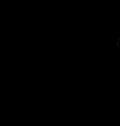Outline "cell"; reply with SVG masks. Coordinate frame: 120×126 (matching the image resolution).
Returning <instances> with one entry per match:
<instances>
[{"mask_svg":"<svg viewBox=\"0 0 120 126\" xmlns=\"http://www.w3.org/2000/svg\"><path fill=\"white\" fill-rule=\"evenodd\" d=\"M117 45H118V46H120V39H118V40H117Z\"/></svg>","mask_w":120,"mask_h":126,"instance_id":"6da1fadb","label":"cell"}]
</instances>
